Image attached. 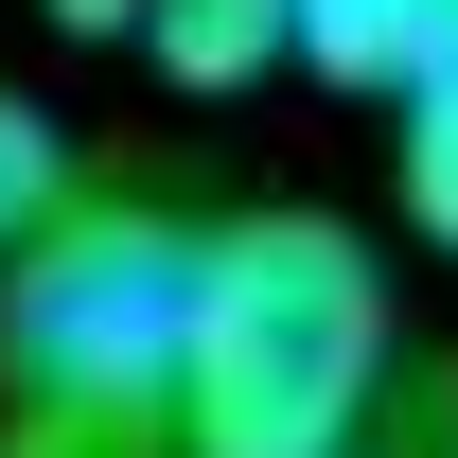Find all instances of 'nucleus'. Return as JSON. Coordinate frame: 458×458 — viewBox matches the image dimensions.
I'll list each match as a JSON object with an SVG mask.
<instances>
[{"label":"nucleus","instance_id":"6","mask_svg":"<svg viewBox=\"0 0 458 458\" xmlns=\"http://www.w3.org/2000/svg\"><path fill=\"white\" fill-rule=\"evenodd\" d=\"M54 194H71L54 106H18V89H0V247H18V229H54Z\"/></svg>","mask_w":458,"mask_h":458},{"label":"nucleus","instance_id":"4","mask_svg":"<svg viewBox=\"0 0 458 458\" xmlns=\"http://www.w3.org/2000/svg\"><path fill=\"white\" fill-rule=\"evenodd\" d=\"M423 54H441V0H300V71L335 89H405Z\"/></svg>","mask_w":458,"mask_h":458},{"label":"nucleus","instance_id":"1","mask_svg":"<svg viewBox=\"0 0 458 458\" xmlns=\"http://www.w3.org/2000/svg\"><path fill=\"white\" fill-rule=\"evenodd\" d=\"M370 405H388V265L335 212L194 229L176 458H370Z\"/></svg>","mask_w":458,"mask_h":458},{"label":"nucleus","instance_id":"7","mask_svg":"<svg viewBox=\"0 0 458 458\" xmlns=\"http://www.w3.org/2000/svg\"><path fill=\"white\" fill-rule=\"evenodd\" d=\"M36 18H71V36H123V18H141V0H36Z\"/></svg>","mask_w":458,"mask_h":458},{"label":"nucleus","instance_id":"2","mask_svg":"<svg viewBox=\"0 0 458 458\" xmlns=\"http://www.w3.org/2000/svg\"><path fill=\"white\" fill-rule=\"evenodd\" d=\"M0 388L18 423L71 458H141L176 441V300H194V229L159 212H54L0 247Z\"/></svg>","mask_w":458,"mask_h":458},{"label":"nucleus","instance_id":"8","mask_svg":"<svg viewBox=\"0 0 458 458\" xmlns=\"http://www.w3.org/2000/svg\"><path fill=\"white\" fill-rule=\"evenodd\" d=\"M441 458H458V441H441Z\"/></svg>","mask_w":458,"mask_h":458},{"label":"nucleus","instance_id":"5","mask_svg":"<svg viewBox=\"0 0 458 458\" xmlns=\"http://www.w3.org/2000/svg\"><path fill=\"white\" fill-rule=\"evenodd\" d=\"M405 212H423V247H458V54L405 71Z\"/></svg>","mask_w":458,"mask_h":458},{"label":"nucleus","instance_id":"3","mask_svg":"<svg viewBox=\"0 0 458 458\" xmlns=\"http://www.w3.org/2000/svg\"><path fill=\"white\" fill-rule=\"evenodd\" d=\"M123 36H159L176 89H247V71H283V54H300V0H141Z\"/></svg>","mask_w":458,"mask_h":458}]
</instances>
